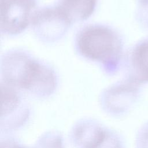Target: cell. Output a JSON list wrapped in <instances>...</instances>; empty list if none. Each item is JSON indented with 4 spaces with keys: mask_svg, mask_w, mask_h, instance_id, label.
<instances>
[{
    "mask_svg": "<svg viewBox=\"0 0 148 148\" xmlns=\"http://www.w3.org/2000/svg\"><path fill=\"white\" fill-rule=\"evenodd\" d=\"M76 46L81 56L99 63L106 73L112 74L117 71L123 45L119 35L109 27H85L77 35Z\"/></svg>",
    "mask_w": 148,
    "mask_h": 148,
    "instance_id": "obj_2",
    "label": "cell"
},
{
    "mask_svg": "<svg viewBox=\"0 0 148 148\" xmlns=\"http://www.w3.org/2000/svg\"><path fill=\"white\" fill-rule=\"evenodd\" d=\"M130 62L132 81L148 82V40L140 43L133 49Z\"/></svg>",
    "mask_w": 148,
    "mask_h": 148,
    "instance_id": "obj_5",
    "label": "cell"
},
{
    "mask_svg": "<svg viewBox=\"0 0 148 148\" xmlns=\"http://www.w3.org/2000/svg\"><path fill=\"white\" fill-rule=\"evenodd\" d=\"M31 23L38 38L45 42H53L66 34L72 23L57 6L35 11Z\"/></svg>",
    "mask_w": 148,
    "mask_h": 148,
    "instance_id": "obj_3",
    "label": "cell"
},
{
    "mask_svg": "<svg viewBox=\"0 0 148 148\" xmlns=\"http://www.w3.org/2000/svg\"><path fill=\"white\" fill-rule=\"evenodd\" d=\"M9 148H23V147H21L16 146V145H10L9 146Z\"/></svg>",
    "mask_w": 148,
    "mask_h": 148,
    "instance_id": "obj_7",
    "label": "cell"
},
{
    "mask_svg": "<svg viewBox=\"0 0 148 148\" xmlns=\"http://www.w3.org/2000/svg\"><path fill=\"white\" fill-rule=\"evenodd\" d=\"M35 0H0V26L2 33L17 35L31 22Z\"/></svg>",
    "mask_w": 148,
    "mask_h": 148,
    "instance_id": "obj_4",
    "label": "cell"
},
{
    "mask_svg": "<svg viewBox=\"0 0 148 148\" xmlns=\"http://www.w3.org/2000/svg\"><path fill=\"white\" fill-rule=\"evenodd\" d=\"M141 1L143 3H145L146 4H148V0H141Z\"/></svg>",
    "mask_w": 148,
    "mask_h": 148,
    "instance_id": "obj_8",
    "label": "cell"
},
{
    "mask_svg": "<svg viewBox=\"0 0 148 148\" xmlns=\"http://www.w3.org/2000/svg\"><path fill=\"white\" fill-rule=\"evenodd\" d=\"M1 71L5 83L40 95L49 93L57 83L56 73L49 66L20 50L3 55Z\"/></svg>",
    "mask_w": 148,
    "mask_h": 148,
    "instance_id": "obj_1",
    "label": "cell"
},
{
    "mask_svg": "<svg viewBox=\"0 0 148 148\" xmlns=\"http://www.w3.org/2000/svg\"><path fill=\"white\" fill-rule=\"evenodd\" d=\"M97 0H60L58 7L71 23L88 18L95 10Z\"/></svg>",
    "mask_w": 148,
    "mask_h": 148,
    "instance_id": "obj_6",
    "label": "cell"
}]
</instances>
